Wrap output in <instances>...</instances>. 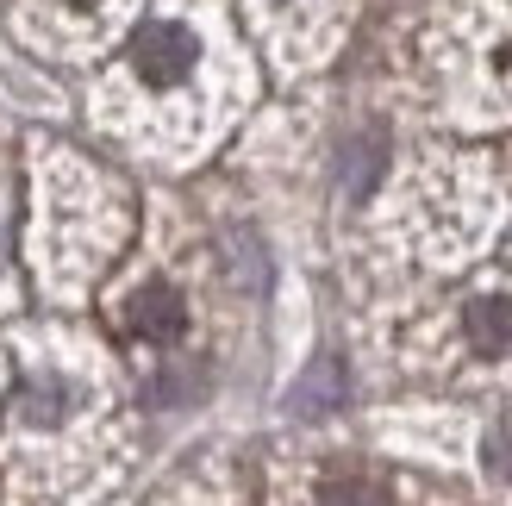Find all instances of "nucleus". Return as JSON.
<instances>
[{
    "instance_id": "obj_1",
    "label": "nucleus",
    "mask_w": 512,
    "mask_h": 506,
    "mask_svg": "<svg viewBox=\"0 0 512 506\" xmlns=\"http://www.w3.org/2000/svg\"><path fill=\"white\" fill-rule=\"evenodd\" d=\"M194 63H200V44H194L188 25H175V19L138 25V38H132V69L144 75L150 88H175Z\"/></svg>"
},
{
    "instance_id": "obj_2",
    "label": "nucleus",
    "mask_w": 512,
    "mask_h": 506,
    "mask_svg": "<svg viewBox=\"0 0 512 506\" xmlns=\"http://www.w3.org/2000/svg\"><path fill=\"white\" fill-rule=\"evenodd\" d=\"M125 332H132V338H150V344L182 338V300H175V288H163V282L138 288L132 300H125Z\"/></svg>"
},
{
    "instance_id": "obj_3",
    "label": "nucleus",
    "mask_w": 512,
    "mask_h": 506,
    "mask_svg": "<svg viewBox=\"0 0 512 506\" xmlns=\"http://www.w3.org/2000/svg\"><path fill=\"white\" fill-rule=\"evenodd\" d=\"M469 338L481 357H506L512 350V294H488L469 307Z\"/></svg>"
},
{
    "instance_id": "obj_4",
    "label": "nucleus",
    "mask_w": 512,
    "mask_h": 506,
    "mask_svg": "<svg viewBox=\"0 0 512 506\" xmlns=\"http://www.w3.org/2000/svg\"><path fill=\"white\" fill-rule=\"evenodd\" d=\"M319 506H394L375 475H331L319 488Z\"/></svg>"
},
{
    "instance_id": "obj_5",
    "label": "nucleus",
    "mask_w": 512,
    "mask_h": 506,
    "mask_svg": "<svg viewBox=\"0 0 512 506\" xmlns=\"http://www.w3.org/2000/svg\"><path fill=\"white\" fill-rule=\"evenodd\" d=\"M75 7H94V0H75Z\"/></svg>"
}]
</instances>
